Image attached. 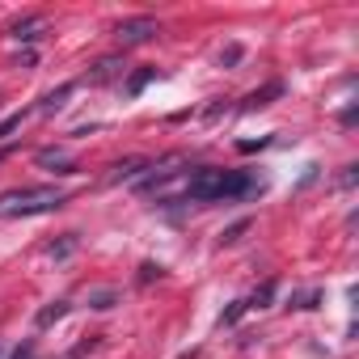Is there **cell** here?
<instances>
[{"mask_svg":"<svg viewBox=\"0 0 359 359\" xmlns=\"http://www.w3.org/2000/svg\"><path fill=\"white\" fill-rule=\"evenodd\" d=\"M237 60H241V47H229V51L220 55V64H237Z\"/></svg>","mask_w":359,"mask_h":359,"instance_id":"20","label":"cell"},{"mask_svg":"<svg viewBox=\"0 0 359 359\" xmlns=\"http://www.w3.org/2000/svg\"><path fill=\"white\" fill-rule=\"evenodd\" d=\"M317 300H321L317 292H304V296H296V309H317Z\"/></svg>","mask_w":359,"mask_h":359,"instance_id":"18","label":"cell"},{"mask_svg":"<svg viewBox=\"0 0 359 359\" xmlns=\"http://www.w3.org/2000/svg\"><path fill=\"white\" fill-rule=\"evenodd\" d=\"M152 279H161V266L144 262V266H140V283H152Z\"/></svg>","mask_w":359,"mask_h":359,"instance_id":"17","label":"cell"},{"mask_svg":"<svg viewBox=\"0 0 359 359\" xmlns=\"http://www.w3.org/2000/svg\"><path fill=\"white\" fill-rule=\"evenodd\" d=\"M0 359H5V346H0Z\"/></svg>","mask_w":359,"mask_h":359,"instance_id":"22","label":"cell"},{"mask_svg":"<svg viewBox=\"0 0 359 359\" xmlns=\"http://www.w3.org/2000/svg\"><path fill=\"white\" fill-rule=\"evenodd\" d=\"M118 72H127V64H123L118 55H106V60H97V64H93L89 81H93V85H106V81H114Z\"/></svg>","mask_w":359,"mask_h":359,"instance_id":"4","label":"cell"},{"mask_svg":"<svg viewBox=\"0 0 359 359\" xmlns=\"http://www.w3.org/2000/svg\"><path fill=\"white\" fill-rule=\"evenodd\" d=\"M68 309H72L68 300H51L47 309H39V317H34V325H39V330H47V325H55L60 317H68Z\"/></svg>","mask_w":359,"mask_h":359,"instance_id":"7","label":"cell"},{"mask_svg":"<svg viewBox=\"0 0 359 359\" xmlns=\"http://www.w3.org/2000/svg\"><path fill=\"white\" fill-rule=\"evenodd\" d=\"M22 118H26V114H9L5 123H0V140H5L9 131H18V127H22Z\"/></svg>","mask_w":359,"mask_h":359,"instance_id":"16","label":"cell"},{"mask_svg":"<svg viewBox=\"0 0 359 359\" xmlns=\"http://www.w3.org/2000/svg\"><path fill=\"white\" fill-rule=\"evenodd\" d=\"M262 191H266V177H258L254 169H216V165L195 169L182 187L191 203H233V199H254Z\"/></svg>","mask_w":359,"mask_h":359,"instance_id":"1","label":"cell"},{"mask_svg":"<svg viewBox=\"0 0 359 359\" xmlns=\"http://www.w3.org/2000/svg\"><path fill=\"white\" fill-rule=\"evenodd\" d=\"M271 296H275V283H262V287L245 300V309H266V304H271Z\"/></svg>","mask_w":359,"mask_h":359,"instance_id":"11","label":"cell"},{"mask_svg":"<svg viewBox=\"0 0 359 359\" xmlns=\"http://www.w3.org/2000/svg\"><path fill=\"white\" fill-rule=\"evenodd\" d=\"M241 233H245V220H241V224H233V229H229V233H224V237H220V241H224V245H229V241H237V237H241Z\"/></svg>","mask_w":359,"mask_h":359,"instance_id":"19","label":"cell"},{"mask_svg":"<svg viewBox=\"0 0 359 359\" xmlns=\"http://www.w3.org/2000/svg\"><path fill=\"white\" fill-rule=\"evenodd\" d=\"M283 93V85L279 81H271L266 89H258V93H250L245 102H241V110H262V106H271V97H279Z\"/></svg>","mask_w":359,"mask_h":359,"instance_id":"6","label":"cell"},{"mask_svg":"<svg viewBox=\"0 0 359 359\" xmlns=\"http://www.w3.org/2000/svg\"><path fill=\"white\" fill-rule=\"evenodd\" d=\"M34 30H43V18H22V22L9 26V34H13L18 43H34V39H39Z\"/></svg>","mask_w":359,"mask_h":359,"instance_id":"8","label":"cell"},{"mask_svg":"<svg viewBox=\"0 0 359 359\" xmlns=\"http://www.w3.org/2000/svg\"><path fill=\"white\" fill-rule=\"evenodd\" d=\"M72 89H76L72 81H68V85H60V89H51V93L43 97V106H39V110H43V114H51V110H60V106L68 102V93H72Z\"/></svg>","mask_w":359,"mask_h":359,"instance_id":"9","label":"cell"},{"mask_svg":"<svg viewBox=\"0 0 359 359\" xmlns=\"http://www.w3.org/2000/svg\"><path fill=\"white\" fill-rule=\"evenodd\" d=\"M72 245H76V237H72V233H68V237H64V241H60V245H51V250H47V254H55V258H64V254H72Z\"/></svg>","mask_w":359,"mask_h":359,"instance_id":"14","label":"cell"},{"mask_svg":"<svg viewBox=\"0 0 359 359\" xmlns=\"http://www.w3.org/2000/svg\"><path fill=\"white\" fill-rule=\"evenodd\" d=\"M89 304H93V309H114V292H110V287H102V292H89Z\"/></svg>","mask_w":359,"mask_h":359,"instance_id":"13","label":"cell"},{"mask_svg":"<svg viewBox=\"0 0 359 359\" xmlns=\"http://www.w3.org/2000/svg\"><path fill=\"white\" fill-rule=\"evenodd\" d=\"M39 165H47L51 173H76V161L68 152H60V148H43L39 152Z\"/></svg>","mask_w":359,"mask_h":359,"instance_id":"5","label":"cell"},{"mask_svg":"<svg viewBox=\"0 0 359 359\" xmlns=\"http://www.w3.org/2000/svg\"><path fill=\"white\" fill-rule=\"evenodd\" d=\"M241 313H245V300H233V309H224L216 325H220V330H224V325H237V317H241Z\"/></svg>","mask_w":359,"mask_h":359,"instance_id":"12","label":"cell"},{"mask_svg":"<svg viewBox=\"0 0 359 359\" xmlns=\"http://www.w3.org/2000/svg\"><path fill=\"white\" fill-rule=\"evenodd\" d=\"M13 156V144H5V148H0V161H9Z\"/></svg>","mask_w":359,"mask_h":359,"instance_id":"21","label":"cell"},{"mask_svg":"<svg viewBox=\"0 0 359 359\" xmlns=\"http://www.w3.org/2000/svg\"><path fill=\"white\" fill-rule=\"evenodd\" d=\"M156 34H161V22H156V18H131V22H118V26H114L118 47H140V43H148V39H156Z\"/></svg>","mask_w":359,"mask_h":359,"instance_id":"3","label":"cell"},{"mask_svg":"<svg viewBox=\"0 0 359 359\" xmlns=\"http://www.w3.org/2000/svg\"><path fill=\"white\" fill-rule=\"evenodd\" d=\"M68 203V195L60 187H18L0 195V220H18V216H47L60 212Z\"/></svg>","mask_w":359,"mask_h":359,"instance_id":"2","label":"cell"},{"mask_svg":"<svg viewBox=\"0 0 359 359\" xmlns=\"http://www.w3.org/2000/svg\"><path fill=\"white\" fill-rule=\"evenodd\" d=\"M9 359H39V346H34V342H22V346L9 355Z\"/></svg>","mask_w":359,"mask_h":359,"instance_id":"15","label":"cell"},{"mask_svg":"<svg viewBox=\"0 0 359 359\" xmlns=\"http://www.w3.org/2000/svg\"><path fill=\"white\" fill-rule=\"evenodd\" d=\"M148 81H156V68H140V72H135V76H131V81H127V93H131V97H135V93H140V89H144V85H148Z\"/></svg>","mask_w":359,"mask_h":359,"instance_id":"10","label":"cell"}]
</instances>
